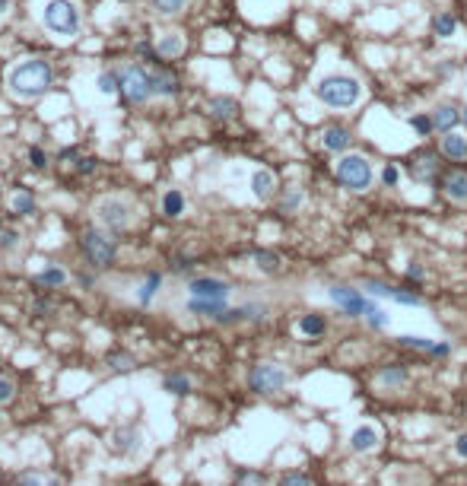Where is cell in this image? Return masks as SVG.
<instances>
[{
    "instance_id": "cell-1",
    "label": "cell",
    "mask_w": 467,
    "mask_h": 486,
    "mask_svg": "<svg viewBox=\"0 0 467 486\" xmlns=\"http://www.w3.org/2000/svg\"><path fill=\"white\" fill-rule=\"evenodd\" d=\"M54 86V67L45 58H26L7 71V92L20 102H35Z\"/></svg>"
},
{
    "instance_id": "cell-2",
    "label": "cell",
    "mask_w": 467,
    "mask_h": 486,
    "mask_svg": "<svg viewBox=\"0 0 467 486\" xmlns=\"http://www.w3.org/2000/svg\"><path fill=\"white\" fill-rule=\"evenodd\" d=\"M363 80L356 73H344V71H331L325 77H318L315 83V99H318L325 109L331 111H350L363 102Z\"/></svg>"
},
{
    "instance_id": "cell-3",
    "label": "cell",
    "mask_w": 467,
    "mask_h": 486,
    "mask_svg": "<svg viewBox=\"0 0 467 486\" xmlns=\"http://www.w3.org/2000/svg\"><path fill=\"white\" fill-rule=\"evenodd\" d=\"M334 178H337V185L344 188V191L365 194V191L375 188L378 172H375V166H372L369 156L353 153V150H350V153L337 156V162H334Z\"/></svg>"
},
{
    "instance_id": "cell-4",
    "label": "cell",
    "mask_w": 467,
    "mask_h": 486,
    "mask_svg": "<svg viewBox=\"0 0 467 486\" xmlns=\"http://www.w3.org/2000/svg\"><path fill=\"white\" fill-rule=\"evenodd\" d=\"M39 20L58 39H77L80 29H83V13L73 0H45Z\"/></svg>"
},
{
    "instance_id": "cell-5",
    "label": "cell",
    "mask_w": 467,
    "mask_h": 486,
    "mask_svg": "<svg viewBox=\"0 0 467 486\" xmlns=\"http://www.w3.org/2000/svg\"><path fill=\"white\" fill-rule=\"evenodd\" d=\"M96 219L111 232V236H121L134 226V204L121 194H109L96 204Z\"/></svg>"
},
{
    "instance_id": "cell-6",
    "label": "cell",
    "mask_w": 467,
    "mask_h": 486,
    "mask_svg": "<svg viewBox=\"0 0 467 486\" xmlns=\"http://www.w3.org/2000/svg\"><path fill=\"white\" fill-rule=\"evenodd\" d=\"M118 96L128 105H147L153 96V77L143 64H128L121 71V80H118Z\"/></svg>"
},
{
    "instance_id": "cell-7",
    "label": "cell",
    "mask_w": 467,
    "mask_h": 486,
    "mask_svg": "<svg viewBox=\"0 0 467 486\" xmlns=\"http://www.w3.org/2000/svg\"><path fill=\"white\" fill-rule=\"evenodd\" d=\"M327 299H331L346 318H365V315L378 305L365 289L346 286V283H331V286H327Z\"/></svg>"
},
{
    "instance_id": "cell-8",
    "label": "cell",
    "mask_w": 467,
    "mask_h": 486,
    "mask_svg": "<svg viewBox=\"0 0 467 486\" xmlns=\"http://www.w3.org/2000/svg\"><path fill=\"white\" fill-rule=\"evenodd\" d=\"M80 251H83V261L90 267H111L118 257V245L109 232H99V229H86L80 236Z\"/></svg>"
},
{
    "instance_id": "cell-9",
    "label": "cell",
    "mask_w": 467,
    "mask_h": 486,
    "mask_svg": "<svg viewBox=\"0 0 467 486\" xmlns=\"http://www.w3.org/2000/svg\"><path fill=\"white\" fill-rule=\"evenodd\" d=\"M289 384V372L280 363H257L248 372V388L255 394H280Z\"/></svg>"
},
{
    "instance_id": "cell-10",
    "label": "cell",
    "mask_w": 467,
    "mask_h": 486,
    "mask_svg": "<svg viewBox=\"0 0 467 486\" xmlns=\"http://www.w3.org/2000/svg\"><path fill=\"white\" fill-rule=\"evenodd\" d=\"M439 166H442V159L435 150H420V153L410 156L407 172L416 185H432V181L439 178Z\"/></svg>"
},
{
    "instance_id": "cell-11",
    "label": "cell",
    "mask_w": 467,
    "mask_h": 486,
    "mask_svg": "<svg viewBox=\"0 0 467 486\" xmlns=\"http://www.w3.org/2000/svg\"><path fill=\"white\" fill-rule=\"evenodd\" d=\"M229 293L232 286L226 280H219V277H194V280H188V296H194V299L229 302Z\"/></svg>"
},
{
    "instance_id": "cell-12",
    "label": "cell",
    "mask_w": 467,
    "mask_h": 486,
    "mask_svg": "<svg viewBox=\"0 0 467 486\" xmlns=\"http://www.w3.org/2000/svg\"><path fill=\"white\" fill-rule=\"evenodd\" d=\"M363 289L372 296V299H391L397 305H423V299L413 293V289H401V286H388V283H378V280H365Z\"/></svg>"
},
{
    "instance_id": "cell-13",
    "label": "cell",
    "mask_w": 467,
    "mask_h": 486,
    "mask_svg": "<svg viewBox=\"0 0 467 486\" xmlns=\"http://www.w3.org/2000/svg\"><path fill=\"white\" fill-rule=\"evenodd\" d=\"M353 130L346 128V124H327L325 130H321V147L327 150L331 156H344L353 150Z\"/></svg>"
},
{
    "instance_id": "cell-14",
    "label": "cell",
    "mask_w": 467,
    "mask_h": 486,
    "mask_svg": "<svg viewBox=\"0 0 467 486\" xmlns=\"http://www.w3.org/2000/svg\"><path fill=\"white\" fill-rule=\"evenodd\" d=\"M378 442H382V432H378L372 423H363V426H356L350 435V451L353 454H372L378 448Z\"/></svg>"
},
{
    "instance_id": "cell-15",
    "label": "cell",
    "mask_w": 467,
    "mask_h": 486,
    "mask_svg": "<svg viewBox=\"0 0 467 486\" xmlns=\"http://www.w3.org/2000/svg\"><path fill=\"white\" fill-rule=\"evenodd\" d=\"M442 194H445V200H451L454 207H467V172H461V169L448 172L445 178H442Z\"/></svg>"
},
{
    "instance_id": "cell-16",
    "label": "cell",
    "mask_w": 467,
    "mask_h": 486,
    "mask_svg": "<svg viewBox=\"0 0 467 486\" xmlns=\"http://www.w3.org/2000/svg\"><path fill=\"white\" fill-rule=\"evenodd\" d=\"M432 124H435V130L439 134H448V130H458V124H461V109L454 102H439V105H432Z\"/></svg>"
},
{
    "instance_id": "cell-17",
    "label": "cell",
    "mask_w": 467,
    "mask_h": 486,
    "mask_svg": "<svg viewBox=\"0 0 467 486\" xmlns=\"http://www.w3.org/2000/svg\"><path fill=\"white\" fill-rule=\"evenodd\" d=\"M442 156H448L451 162H464L467 159V130L461 134V130H448V134H442V143H439Z\"/></svg>"
},
{
    "instance_id": "cell-18",
    "label": "cell",
    "mask_w": 467,
    "mask_h": 486,
    "mask_svg": "<svg viewBox=\"0 0 467 486\" xmlns=\"http://www.w3.org/2000/svg\"><path fill=\"white\" fill-rule=\"evenodd\" d=\"M185 48H188V42H185V35H181V32H162L159 39H156V54H159L162 61L181 58Z\"/></svg>"
},
{
    "instance_id": "cell-19",
    "label": "cell",
    "mask_w": 467,
    "mask_h": 486,
    "mask_svg": "<svg viewBox=\"0 0 467 486\" xmlns=\"http://www.w3.org/2000/svg\"><path fill=\"white\" fill-rule=\"evenodd\" d=\"M277 175L270 172V169H255L251 172V194H255L257 200H270L277 194Z\"/></svg>"
},
{
    "instance_id": "cell-20",
    "label": "cell",
    "mask_w": 467,
    "mask_h": 486,
    "mask_svg": "<svg viewBox=\"0 0 467 486\" xmlns=\"http://www.w3.org/2000/svg\"><path fill=\"white\" fill-rule=\"evenodd\" d=\"M401 346H410V350H423L429 353V356H451V344H439V340H429V337H410V334H404Z\"/></svg>"
},
{
    "instance_id": "cell-21",
    "label": "cell",
    "mask_w": 467,
    "mask_h": 486,
    "mask_svg": "<svg viewBox=\"0 0 467 486\" xmlns=\"http://www.w3.org/2000/svg\"><path fill=\"white\" fill-rule=\"evenodd\" d=\"M407 382H410L407 365H384V369L378 372V388H384V391H401Z\"/></svg>"
},
{
    "instance_id": "cell-22",
    "label": "cell",
    "mask_w": 467,
    "mask_h": 486,
    "mask_svg": "<svg viewBox=\"0 0 467 486\" xmlns=\"http://www.w3.org/2000/svg\"><path fill=\"white\" fill-rule=\"evenodd\" d=\"M207 111H210L213 121H232L238 115V102L232 96H213L207 102Z\"/></svg>"
},
{
    "instance_id": "cell-23",
    "label": "cell",
    "mask_w": 467,
    "mask_h": 486,
    "mask_svg": "<svg viewBox=\"0 0 467 486\" xmlns=\"http://www.w3.org/2000/svg\"><path fill=\"white\" fill-rule=\"evenodd\" d=\"M150 77H153V96L156 99H172L175 92H178V77L169 71H150Z\"/></svg>"
},
{
    "instance_id": "cell-24",
    "label": "cell",
    "mask_w": 467,
    "mask_h": 486,
    "mask_svg": "<svg viewBox=\"0 0 467 486\" xmlns=\"http://www.w3.org/2000/svg\"><path fill=\"white\" fill-rule=\"evenodd\" d=\"M185 308H188V315H200V318H217V315H223L226 308V302H219V299H188L185 302Z\"/></svg>"
},
{
    "instance_id": "cell-25",
    "label": "cell",
    "mask_w": 467,
    "mask_h": 486,
    "mask_svg": "<svg viewBox=\"0 0 467 486\" xmlns=\"http://www.w3.org/2000/svg\"><path fill=\"white\" fill-rule=\"evenodd\" d=\"M185 207H188V200H185V194H181L178 188H169V191L162 194V213H166L169 219L185 217Z\"/></svg>"
},
{
    "instance_id": "cell-26",
    "label": "cell",
    "mask_w": 467,
    "mask_h": 486,
    "mask_svg": "<svg viewBox=\"0 0 467 486\" xmlns=\"http://www.w3.org/2000/svg\"><path fill=\"white\" fill-rule=\"evenodd\" d=\"M159 286H162V274L159 270H150V274L143 277V283L137 286V302H140V305H150L153 296L159 293Z\"/></svg>"
},
{
    "instance_id": "cell-27",
    "label": "cell",
    "mask_w": 467,
    "mask_h": 486,
    "mask_svg": "<svg viewBox=\"0 0 467 486\" xmlns=\"http://www.w3.org/2000/svg\"><path fill=\"white\" fill-rule=\"evenodd\" d=\"M296 331H299L302 337H325V334H327V321L321 318V315H302L299 324H296Z\"/></svg>"
},
{
    "instance_id": "cell-28",
    "label": "cell",
    "mask_w": 467,
    "mask_h": 486,
    "mask_svg": "<svg viewBox=\"0 0 467 486\" xmlns=\"http://www.w3.org/2000/svg\"><path fill=\"white\" fill-rule=\"evenodd\" d=\"M111 448L121 454L137 451V448H140V432H137V429H121V432L111 435Z\"/></svg>"
},
{
    "instance_id": "cell-29",
    "label": "cell",
    "mask_w": 467,
    "mask_h": 486,
    "mask_svg": "<svg viewBox=\"0 0 467 486\" xmlns=\"http://www.w3.org/2000/svg\"><path fill=\"white\" fill-rule=\"evenodd\" d=\"M407 124L420 140H426V137L435 134V124H432V115H429V111H413V115L407 118Z\"/></svg>"
},
{
    "instance_id": "cell-30",
    "label": "cell",
    "mask_w": 467,
    "mask_h": 486,
    "mask_svg": "<svg viewBox=\"0 0 467 486\" xmlns=\"http://www.w3.org/2000/svg\"><path fill=\"white\" fill-rule=\"evenodd\" d=\"M432 35L435 39H454L458 35V20L451 13H435L432 16Z\"/></svg>"
},
{
    "instance_id": "cell-31",
    "label": "cell",
    "mask_w": 467,
    "mask_h": 486,
    "mask_svg": "<svg viewBox=\"0 0 467 486\" xmlns=\"http://www.w3.org/2000/svg\"><path fill=\"white\" fill-rule=\"evenodd\" d=\"M67 280H71V277H67V270H61L58 264H48V267L42 270L39 277H35V283H39V286H48V289H54V286H64Z\"/></svg>"
},
{
    "instance_id": "cell-32",
    "label": "cell",
    "mask_w": 467,
    "mask_h": 486,
    "mask_svg": "<svg viewBox=\"0 0 467 486\" xmlns=\"http://www.w3.org/2000/svg\"><path fill=\"white\" fill-rule=\"evenodd\" d=\"M302 204H305V194H302L299 185L283 188V194H280V210H283V213H296Z\"/></svg>"
},
{
    "instance_id": "cell-33",
    "label": "cell",
    "mask_w": 467,
    "mask_h": 486,
    "mask_svg": "<svg viewBox=\"0 0 467 486\" xmlns=\"http://www.w3.org/2000/svg\"><path fill=\"white\" fill-rule=\"evenodd\" d=\"M251 261H255V267L261 270V274H280V255L277 251H255L251 255Z\"/></svg>"
},
{
    "instance_id": "cell-34",
    "label": "cell",
    "mask_w": 467,
    "mask_h": 486,
    "mask_svg": "<svg viewBox=\"0 0 467 486\" xmlns=\"http://www.w3.org/2000/svg\"><path fill=\"white\" fill-rule=\"evenodd\" d=\"M10 207H13V213L16 217H32L35 213V198H32V191H16L13 198H10Z\"/></svg>"
},
{
    "instance_id": "cell-35",
    "label": "cell",
    "mask_w": 467,
    "mask_h": 486,
    "mask_svg": "<svg viewBox=\"0 0 467 486\" xmlns=\"http://www.w3.org/2000/svg\"><path fill=\"white\" fill-rule=\"evenodd\" d=\"M162 388H166L169 394H178V397H185L188 391L194 388V384H191V378H188V375H181V372H172V375H166V382H162Z\"/></svg>"
},
{
    "instance_id": "cell-36",
    "label": "cell",
    "mask_w": 467,
    "mask_h": 486,
    "mask_svg": "<svg viewBox=\"0 0 467 486\" xmlns=\"http://www.w3.org/2000/svg\"><path fill=\"white\" fill-rule=\"evenodd\" d=\"M378 181H382V188L401 185V169H397V162H384V166L378 169Z\"/></svg>"
},
{
    "instance_id": "cell-37",
    "label": "cell",
    "mask_w": 467,
    "mask_h": 486,
    "mask_svg": "<svg viewBox=\"0 0 467 486\" xmlns=\"http://www.w3.org/2000/svg\"><path fill=\"white\" fill-rule=\"evenodd\" d=\"M105 363H109L111 372H131L134 369V356H131V353H109Z\"/></svg>"
},
{
    "instance_id": "cell-38",
    "label": "cell",
    "mask_w": 467,
    "mask_h": 486,
    "mask_svg": "<svg viewBox=\"0 0 467 486\" xmlns=\"http://www.w3.org/2000/svg\"><path fill=\"white\" fill-rule=\"evenodd\" d=\"M188 7V0H153V10L162 16H175Z\"/></svg>"
},
{
    "instance_id": "cell-39",
    "label": "cell",
    "mask_w": 467,
    "mask_h": 486,
    "mask_svg": "<svg viewBox=\"0 0 467 486\" xmlns=\"http://www.w3.org/2000/svg\"><path fill=\"white\" fill-rule=\"evenodd\" d=\"M118 80H121V71H105V73H99V92H105V96L118 92Z\"/></svg>"
},
{
    "instance_id": "cell-40",
    "label": "cell",
    "mask_w": 467,
    "mask_h": 486,
    "mask_svg": "<svg viewBox=\"0 0 467 486\" xmlns=\"http://www.w3.org/2000/svg\"><path fill=\"white\" fill-rule=\"evenodd\" d=\"M388 321L391 318H388V312H384L382 305H375L369 315H365V324H369L372 331H384V327H388Z\"/></svg>"
},
{
    "instance_id": "cell-41",
    "label": "cell",
    "mask_w": 467,
    "mask_h": 486,
    "mask_svg": "<svg viewBox=\"0 0 467 486\" xmlns=\"http://www.w3.org/2000/svg\"><path fill=\"white\" fill-rule=\"evenodd\" d=\"M245 321H264L267 318V305L264 302H245Z\"/></svg>"
},
{
    "instance_id": "cell-42",
    "label": "cell",
    "mask_w": 467,
    "mask_h": 486,
    "mask_svg": "<svg viewBox=\"0 0 467 486\" xmlns=\"http://www.w3.org/2000/svg\"><path fill=\"white\" fill-rule=\"evenodd\" d=\"M217 324H238V321H245V308L238 305V308H226L223 315H217Z\"/></svg>"
},
{
    "instance_id": "cell-43",
    "label": "cell",
    "mask_w": 467,
    "mask_h": 486,
    "mask_svg": "<svg viewBox=\"0 0 467 486\" xmlns=\"http://www.w3.org/2000/svg\"><path fill=\"white\" fill-rule=\"evenodd\" d=\"M16 397V382L10 375H0V403H10Z\"/></svg>"
},
{
    "instance_id": "cell-44",
    "label": "cell",
    "mask_w": 467,
    "mask_h": 486,
    "mask_svg": "<svg viewBox=\"0 0 467 486\" xmlns=\"http://www.w3.org/2000/svg\"><path fill=\"white\" fill-rule=\"evenodd\" d=\"M16 486H48V480L42 477L39 470H26V473L16 477Z\"/></svg>"
},
{
    "instance_id": "cell-45",
    "label": "cell",
    "mask_w": 467,
    "mask_h": 486,
    "mask_svg": "<svg viewBox=\"0 0 467 486\" xmlns=\"http://www.w3.org/2000/svg\"><path fill=\"white\" fill-rule=\"evenodd\" d=\"M29 162H32L35 172H45V169H48V153L42 147H32V150H29Z\"/></svg>"
},
{
    "instance_id": "cell-46",
    "label": "cell",
    "mask_w": 467,
    "mask_h": 486,
    "mask_svg": "<svg viewBox=\"0 0 467 486\" xmlns=\"http://www.w3.org/2000/svg\"><path fill=\"white\" fill-rule=\"evenodd\" d=\"M236 486H264V477L257 470H242L236 477Z\"/></svg>"
},
{
    "instance_id": "cell-47",
    "label": "cell",
    "mask_w": 467,
    "mask_h": 486,
    "mask_svg": "<svg viewBox=\"0 0 467 486\" xmlns=\"http://www.w3.org/2000/svg\"><path fill=\"white\" fill-rule=\"evenodd\" d=\"M20 232H13V229H4L0 232V251H13L16 245H20Z\"/></svg>"
},
{
    "instance_id": "cell-48",
    "label": "cell",
    "mask_w": 467,
    "mask_h": 486,
    "mask_svg": "<svg viewBox=\"0 0 467 486\" xmlns=\"http://www.w3.org/2000/svg\"><path fill=\"white\" fill-rule=\"evenodd\" d=\"M280 486H312V480H308L305 473H286V477L280 480Z\"/></svg>"
},
{
    "instance_id": "cell-49",
    "label": "cell",
    "mask_w": 467,
    "mask_h": 486,
    "mask_svg": "<svg viewBox=\"0 0 467 486\" xmlns=\"http://www.w3.org/2000/svg\"><path fill=\"white\" fill-rule=\"evenodd\" d=\"M35 315H39V318H51V315H54V302L35 299Z\"/></svg>"
},
{
    "instance_id": "cell-50",
    "label": "cell",
    "mask_w": 467,
    "mask_h": 486,
    "mask_svg": "<svg viewBox=\"0 0 467 486\" xmlns=\"http://www.w3.org/2000/svg\"><path fill=\"white\" fill-rule=\"evenodd\" d=\"M58 159H61V162H67V166H77V162H80L77 147H64V150L58 153Z\"/></svg>"
},
{
    "instance_id": "cell-51",
    "label": "cell",
    "mask_w": 467,
    "mask_h": 486,
    "mask_svg": "<svg viewBox=\"0 0 467 486\" xmlns=\"http://www.w3.org/2000/svg\"><path fill=\"white\" fill-rule=\"evenodd\" d=\"M172 270H175V274H191V270H194V261H191V257H175V261H172Z\"/></svg>"
},
{
    "instance_id": "cell-52",
    "label": "cell",
    "mask_w": 467,
    "mask_h": 486,
    "mask_svg": "<svg viewBox=\"0 0 467 486\" xmlns=\"http://www.w3.org/2000/svg\"><path fill=\"white\" fill-rule=\"evenodd\" d=\"M407 280L423 283V280H426V267H423V264H410V267H407Z\"/></svg>"
},
{
    "instance_id": "cell-53",
    "label": "cell",
    "mask_w": 467,
    "mask_h": 486,
    "mask_svg": "<svg viewBox=\"0 0 467 486\" xmlns=\"http://www.w3.org/2000/svg\"><path fill=\"white\" fill-rule=\"evenodd\" d=\"M77 172L80 175H92L96 172V159H92V156H83V159L77 162Z\"/></svg>"
},
{
    "instance_id": "cell-54",
    "label": "cell",
    "mask_w": 467,
    "mask_h": 486,
    "mask_svg": "<svg viewBox=\"0 0 467 486\" xmlns=\"http://www.w3.org/2000/svg\"><path fill=\"white\" fill-rule=\"evenodd\" d=\"M454 454H458V458H464V461H467V432H461L458 439H454Z\"/></svg>"
},
{
    "instance_id": "cell-55",
    "label": "cell",
    "mask_w": 467,
    "mask_h": 486,
    "mask_svg": "<svg viewBox=\"0 0 467 486\" xmlns=\"http://www.w3.org/2000/svg\"><path fill=\"white\" fill-rule=\"evenodd\" d=\"M92 283H96V280H92V277H90V274H83V277H80V286H83V289H90V286H92Z\"/></svg>"
},
{
    "instance_id": "cell-56",
    "label": "cell",
    "mask_w": 467,
    "mask_h": 486,
    "mask_svg": "<svg viewBox=\"0 0 467 486\" xmlns=\"http://www.w3.org/2000/svg\"><path fill=\"white\" fill-rule=\"evenodd\" d=\"M461 124H464V130H467V105L461 109Z\"/></svg>"
},
{
    "instance_id": "cell-57",
    "label": "cell",
    "mask_w": 467,
    "mask_h": 486,
    "mask_svg": "<svg viewBox=\"0 0 467 486\" xmlns=\"http://www.w3.org/2000/svg\"><path fill=\"white\" fill-rule=\"evenodd\" d=\"M0 7H7V0H0Z\"/></svg>"
},
{
    "instance_id": "cell-58",
    "label": "cell",
    "mask_w": 467,
    "mask_h": 486,
    "mask_svg": "<svg viewBox=\"0 0 467 486\" xmlns=\"http://www.w3.org/2000/svg\"><path fill=\"white\" fill-rule=\"evenodd\" d=\"M0 232H4V223H0Z\"/></svg>"
}]
</instances>
